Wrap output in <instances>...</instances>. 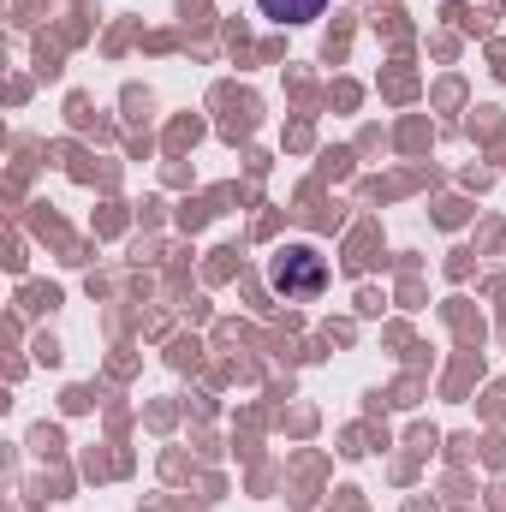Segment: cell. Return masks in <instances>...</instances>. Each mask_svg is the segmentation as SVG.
Returning <instances> with one entry per match:
<instances>
[{
	"instance_id": "6da1fadb",
	"label": "cell",
	"mask_w": 506,
	"mask_h": 512,
	"mask_svg": "<svg viewBox=\"0 0 506 512\" xmlns=\"http://www.w3.org/2000/svg\"><path fill=\"white\" fill-rule=\"evenodd\" d=\"M268 286H274V298H316L328 286V262L310 245H286L268 262Z\"/></svg>"
},
{
	"instance_id": "7a4b0ae2",
	"label": "cell",
	"mask_w": 506,
	"mask_h": 512,
	"mask_svg": "<svg viewBox=\"0 0 506 512\" xmlns=\"http://www.w3.org/2000/svg\"><path fill=\"white\" fill-rule=\"evenodd\" d=\"M256 12L274 24H316L328 12V0H256Z\"/></svg>"
}]
</instances>
